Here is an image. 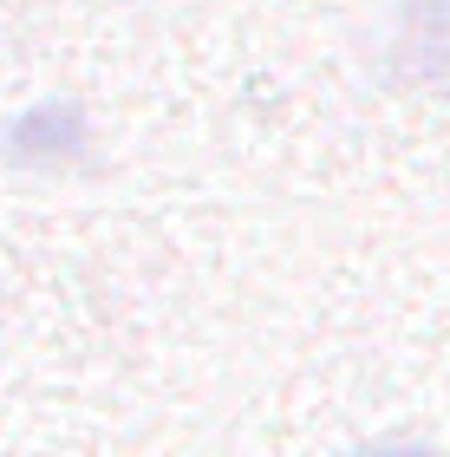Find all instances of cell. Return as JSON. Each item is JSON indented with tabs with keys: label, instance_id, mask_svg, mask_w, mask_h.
Masks as SVG:
<instances>
[{
	"label": "cell",
	"instance_id": "cell-1",
	"mask_svg": "<svg viewBox=\"0 0 450 457\" xmlns=\"http://www.w3.org/2000/svg\"><path fill=\"white\" fill-rule=\"evenodd\" d=\"M353 457H424V451H412V445H385V451H353Z\"/></svg>",
	"mask_w": 450,
	"mask_h": 457
}]
</instances>
